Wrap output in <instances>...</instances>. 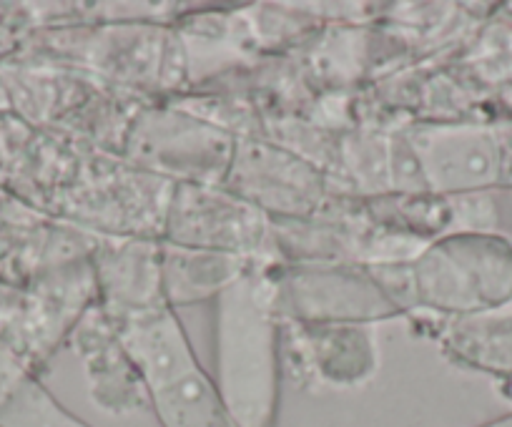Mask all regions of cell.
Wrapping results in <instances>:
<instances>
[{"label": "cell", "instance_id": "1", "mask_svg": "<svg viewBox=\"0 0 512 427\" xmlns=\"http://www.w3.org/2000/svg\"><path fill=\"white\" fill-rule=\"evenodd\" d=\"M367 269L400 314L455 319L512 304V242L500 234H442L412 259Z\"/></svg>", "mask_w": 512, "mask_h": 427}, {"label": "cell", "instance_id": "2", "mask_svg": "<svg viewBox=\"0 0 512 427\" xmlns=\"http://www.w3.org/2000/svg\"><path fill=\"white\" fill-rule=\"evenodd\" d=\"M279 317L269 267L251 264L216 297V390L239 427H274Z\"/></svg>", "mask_w": 512, "mask_h": 427}, {"label": "cell", "instance_id": "3", "mask_svg": "<svg viewBox=\"0 0 512 427\" xmlns=\"http://www.w3.org/2000/svg\"><path fill=\"white\" fill-rule=\"evenodd\" d=\"M161 427H239L189 345L174 309L113 322Z\"/></svg>", "mask_w": 512, "mask_h": 427}, {"label": "cell", "instance_id": "4", "mask_svg": "<svg viewBox=\"0 0 512 427\" xmlns=\"http://www.w3.org/2000/svg\"><path fill=\"white\" fill-rule=\"evenodd\" d=\"M279 317L294 325H372L400 317L364 264L292 262L269 267Z\"/></svg>", "mask_w": 512, "mask_h": 427}, {"label": "cell", "instance_id": "5", "mask_svg": "<svg viewBox=\"0 0 512 427\" xmlns=\"http://www.w3.org/2000/svg\"><path fill=\"white\" fill-rule=\"evenodd\" d=\"M236 136L179 111H146L126 134V156L174 184L221 186L234 159Z\"/></svg>", "mask_w": 512, "mask_h": 427}, {"label": "cell", "instance_id": "6", "mask_svg": "<svg viewBox=\"0 0 512 427\" xmlns=\"http://www.w3.org/2000/svg\"><path fill=\"white\" fill-rule=\"evenodd\" d=\"M272 234L267 214L224 186L171 184L161 242L199 252L254 259Z\"/></svg>", "mask_w": 512, "mask_h": 427}, {"label": "cell", "instance_id": "7", "mask_svg": "<svg viewBox=\"0 0 512 427\" xmlns=\"http://www.w3.org/2000/svg\"><path fill=\"white\" fill-rule=\"evenodd\" d=\"M427 194L455 199L505 184V144L477 124H415L402 134Z\"/></svg>", "mask_w": 512, "mask_h": 427}, {"label": "cell", "instance_id": "8", "mask_svg": "<svg viewBox=\"0 0 512 427\" xmlns=\"http://www.w3.org/2000/svg\"><path fill=\"white\" fill-rule=\"evenodd\" d=\"M224 189L269 219H317L329 196L327 179L307 159L259 139H236Z\"/></svg>", "mask_w": 512, "mask_h": 427}, {"label": "cell", "instance_id": "9", "mask_svg": "<svg viewBox=\"0 0 512 427\" xmlns=\"http://www.w3.org/2000/svg\"><path fill=\"white\" fill-rule=\"evenodd\" d=\"M96 304L113 319L141 317L166 307L161 279V242L149 237L111 239L91 257Z\"/></svg>", "mask_w": 512, "mask_h": 427}, {"label": "cell", "instance_id": "10", "mask_svg": "<svg viewBox=\"0 0 512 427\" xmlns=\"http://www.w3.org/2000/svg\"><path fill=\"white\" fill-rule=\"evenodd\" d=\"M73 347L86 367L91 395L103 410L128 412L146 400V387L123 347L113 319L98 304L88 307L73 330Z\"/></svg>", "mask_w": 512, "mask_h": 427}, {"label": "cell", "instance_id": "11", "mask_svg": "<svg viewBox=\"0 0 512 427\" xmlns=\"http://www.w3.org/2000/svg\"><path fill=\"white\" fill-rule=\"evenodd\" d=\"M299 347L319 380L362 385L377 370V342L369 325H294Z\"/></svg>", "mask_w": 512, "mask_h": 427}, {"label": "cell", "instance_id": "12", "mask_svg": "<svg viewBox=\"0 0 512 427\" xmlns=\"http://www.w3.org/2000/svg\"><path fill=\"white\" fill-rule=\"evenodd\" d=\"M251 264L254 259L181 249L161 242V279H164L166 307H186V304L219 297Z\"/></svg>", "mask_w": 512, "mask_h": 427}, {"label": "cell", "instance_id": "13", "mask_svg": "<svg viewBox=\"0 0 512 427\" xmlns=\"http://www.w3.org/2000/svg\"><path fill=\"white\" fill-rule=\"evenodd\" d=\"M440 342L457 365L487 375L512 377V304L447 319Z\"/></svg>", "mask_w": 512, "mask_h": 427}, {"label": "cell", "instance_id": "14", "mask_svg": "<svg viewBox=\"0 0 512 427\" xmlns=\"http://www.w3.org/2000/svg\"><path fill=\"white\" fill-rule=\"evenodd\" d=\"M0 427H91L61 405L33 375L0 402Z\"/></svg>", "mask_w": 512, "mask_h": 427}, {"label": "cell", "instance_id": "15", "mask_svg": "<svg viewBox=\"0 0 512 427\" xmlns=\"http://www.w3.org/2000/svg\"><path fill=\"white\" fill-rule=\"evenodd\" d=\"M480 427H512V415L500 417V420H492V422H487V425H480Z\"/></svg>", "mask_w": 512, "mask_h": 427}]
</instances>
